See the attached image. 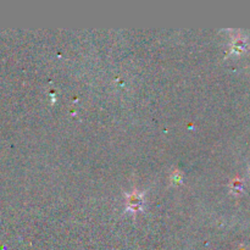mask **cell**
Instances as JSON below:
<instances>
[{"mask_svg":"<svg viewBox=\"0 0 250 250\" xmlns=\"http://www.w3.org/2000/svg\"><path fill=\"white\" fill-rule=\"evenodd\" d=\"M143 205V194L133 190L132 194H127V210L128 211H138Z\"/></svg>","mask_w":250,"mask_h":250,"instance_id":"obj_1","label":"cell"},{"mask_svg":"<svg viewBox=\"0 0 250 250\" xmlns=\"http://www.w3.org/2000/svg\"><path fill=\"white\" fill-rule=\"evenodd\" d=\"M172 180H173V183H175V185H177V183H180L181 181H182V176H181L180 173L176 172V175L172 176Z\"/></svg>","mask_w":250,"mask_h":250,"instance_id":"obj_2","label":"cell"}]
</instances>
